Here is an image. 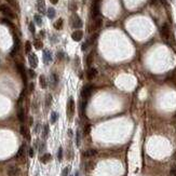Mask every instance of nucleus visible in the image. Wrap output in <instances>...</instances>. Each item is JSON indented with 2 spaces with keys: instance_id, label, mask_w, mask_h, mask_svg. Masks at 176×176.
Returning <instances> with one entry per match:
<instances>
[{
  "instance_id": "obj_22",
  "label": "nucleus",
  "mask_w": 176,
  "mask_h": 176,
  "mask_svg": "<svg viewBox=\"0 0 176 176\" xmlns=\"http://www.w3.org/2000/svg\"><path fill=\"white\" fill-rule=\"evenodd\" d=\"M95 155H96V150H94V149H89L83 154L84 157H93Z\"/></svg>"
},
{
  "instance_id": "obj_43",
  "label": "nucleus",
  "mask_w": 176,
  "mask_h": 176,
  "mask_svg": "<svg viewBox=\"0 0 176 176\" xmlns=\"http://www.w3.org/2000/svg\"><path fill=\"white\" fill-rule=\"evenodd\" d=\"M50 2H51L52 4H56V3L58 2V0H50Z\"/></svg>"
},
{
  "instance_id": "obj_23",
  "label": "nucleus",
  "mask_w": 176,
  "mask_h": 176,
  "mask_svg": "<svg viewBox=\"0 0 176 176\" xmlns=\"http://www.w3.org/2000/svg\"><path fill=\"white\" fill-rule=\"evenodd\" d=\"M54 27L56 29H62L63 27V19H58L55 23H54Z\"/></svg>"
},
{
  "instance_id": "obj_21",
  "label": "nucleus",
  "mask_w": 176,
  "mask_h": 176,
  "mask_svg": "<svg viewBox=\"0 0 176 176\" xmlns=\"http://www.w3.org/2000/svg\"><path fill=\"white\" fill-rule=\"evenodd\" d=\"M47 15L49 19H54V16H55V10L53 8H49L47 11Z\"/></svg>"
},
{
  "instance_id": "obj_8",
  "label": "nucleus",
  "mask_w": 176,
  "mask_h": 176,
  "mask_svg": "<svg viewBox=\"0 0 176 176\" xmlns=\"http://www.w3.org/2000/svg\"><path fill=\"white\" fill-rule=\"evenodd\" d=\"M72 27L74 28L82 27V21L78 15H74V19H72Z\"/></svg>"
},
{
  "instance_id": "obj_41",
  "label": "nucleus",
  "mask_w": 176,
  "mask_h": 176,
  "mask_svg": "<svg viewBox=\"0 0 176 176\" xmlns=\"http://www.w3.org/2000/svg\"><path fill=\"white\" fill-rule=\"evenodd\" d=\"M88 45H89V42L87 41V42H86V43H84V44H82V47H81V50H82V51L87 50V47H88Z\"/></svg>"
},
{
  "instance_id": "obj_20",
  "label": "nucleus",
  "mask_w": 176,
  "mask_h": 176,
  "mask_svg": "<svg viewBox=\"0 0 176 176\" xmlns=\"http://www.w3.org/2000/svg\"><path fill=\"white\" fill-rule=\"evenodd\" d=\"M39 82H40V86H41V88L42 89H45L47 88V80H45V77L43 76V75H41L40 77H39Z\"/></svg>"
},
{
  "instance_id": "obj_29",
  "label": "nucleus",
  "mask_w": 176,
  "mask_h": 176,
  "mask_svg": "<svg viewBox=\"0 0 176 176\" xmlns=\"http://www.w3.org/2000/svg\"><path fill=\"white\" fill-rule=\"evenodd\" d=\"M30 50H32V43H30L29 41H27L26 43H25V52H26L27 54H29V53H30Z\"/></svg>"
},
{
  "instance_id": "obj_15",
  "label": "nucleus",
  "mask_w": 176,
  "mask_h": 176,
  "mask_svg": "<svg viewBox=\"0 0 176 176\" xmlns=\"http://www.w3.org/2000/svg\"><path fill=\"white\" fill-rule=\"evenodd\" d=\"M19 49H20V40L15 36L14 37V47H13V50H12V52H11V55H14V54L19 51Z\"/></svg>"
},
{
  "instance_id": "obj_27",
  "label": "nucleus",
  "mask_w": 176,
  "mask_h": 176,
  "mask_svg": "<svg viewBox=\"0 0 176 176\" xmlns=\"http://www.w3.org/2000/svg\"><path fill=\"white\" fill-rule=\"evenodd\" d=\"M51 83H52V87L56 86V83H57V76L55 74L51 75Z\"/></svg>"
},
{
  "instance_id": "obj_36",
  "label": "nucleus",
  "mask_w": 176,
  "mask_h": 176,
  "mask_svg": "<svg viewBox=\"0 0 176 176\" xmlns=\"http://www.w3.org/2000/svg\"><path fill=\"white\" fill-rule=\"evenodd\" d=\"M29 30L32 32V34H35L36 29H35V25H34V23H30V24H29Z\"/></svg>"
},
{
  "instance_id": "obj_38",
  "label": "nucleus",
  "mask_w": 176,
  "mask_h": 176,
  "mask_svg": "<svg viewBox=\"0 0 176 176\" xmlns=\"http://www.w3.org/2000/svg\"><path fill=\"white\" fill-rule=\"evenodd\" d=\"M28 75H29L30 78H35V77H36V74H35V71H34L33 69H29V70H28Z\"/></svg>"
},
{
  "instance_id": "obj_2",
  "label": "nucleus",
  "mask_w": 176,
  "mask_h": 176,
  "mask_svg": "<svg viewBox=\"0 0 176 176\" xmlns=\"http://www.w3.org/2000/svg\"><path fill=\"white\" fill-rule=\"evenodd\" d=\"M0 11H1V13L3 15H5L7 17H10V19H13V17H14L13 12H12V10L8 7L7 4H1V5H0Z\"/></svg>"
},
{
  "instance_id": "obj_26",
  "label": "nucleus",
  "mask_w": 176,
  "mask_h": 176,
  "mask_svg": "<svg viewBox=\"0 0 176 176\" xmlns=\"http://www.w3.org/2000/svg\"><path fill=\"white\" fill-rule=\"evenodd\" d=\"M34 19H35V22H36V24H37L38 26H41V25H42V19H41V16H40L39 14H36Z\"/></svg>"
},
{
  "instance_id": "obj_45",
  "label": "nucleus",
  "mask_w": 176,
  "mask_h": 176,
  "mask_svg": "<svg viewBox=\"0 0 176 176\" xmlns=\"http://www.w3.org/2000/svg\"><path fill=\"white\" fill-rule=\"evenodd\" d=\"M175 117H176V113H175Z\"/></svg>"
},
{
  "instance_id": "obj_25",
  "label": "nucleus",
  "mask_w": 176,
  "mask_h": 176,
  "mask_svg": "<svg viewBox=\"0 0 176 176\" xmlns=\"http://www.w3.org/2000/svg\"><path fill=\"white\" fill-rule=\"evenodd\" d=\"M34 45H35V48L37 50H40V49H42V47H43V43H42L40 40H35L34 41Z\"/></svg>"
},
{
  "instance_id": "obj_37",
  "label": "nucleus",
  "mask_w": 176,
  "mask_h": 176,
  "mask_svg": "<svg viewBox=\"0 0 176 176\" xmlns=\"http://www.w3.org/2000/svg\"><path fill=\"white\" fill-rule=\"evenodd\" d=\"M44 148H45L44 143H41V144H40V146H39V152H43Z\"/></svg>"
},
{
  "instance_id": "obj_9",
  "label": "nucleus",
  "mask_w": 176,
  "mask_h": 176,
  "mask_svg": "<svg viewBox=\"0 0 176 176\" xmlns=\"http://www.w3.org/2000/svg\"><path fill=\"white\" fill-rule=\"evenodd\" d=\"M82 37H83V32L82 30H76V32H74L71 34V38H72V40H75V41H80L82 39Z\"/></svg>"
},
{
  "instance_id": "obj_39",
  "label": "nucleus",
  "mask_w": 176,
  "mask_h": 176,
  "mask_svg": "<svg viewBox=\"0 0 176 176\" xmlns=\"http://www.w3.org/2000/svg\"><path fill=\"white\" fill-rule=\"evenodd\" d=\"M1 22H2L3 24H7V25H9V26H12L11 22H10L9 20H7V19H2V20H1Z\"/></svg>"
},
{
  "instance_id": "obj_5",
  "label": "nucleus",
  "mask_w": 176,
  "mask_h": 176,
  "mask_svg": "<svg viewBox=\"0 0 176 176\" xmlns=\"http://www.w3.org/2000/svg\"><path fill=\"white\" fill-rule=\"evenodd\" d=\"M91 93H92V87H91V86H86L82 89V91H81V96L83 97L84 101H87L90 97Z\"/></svg>"
},
{
  "instance_id": "obj_32",
  "label": "nucleus",
  "mask_w": 176,
  "mask_h": 176,
  "mask_svg": "<svg viewBox=\"0 0 176 176\" xmlns=\"http://www.w3.org/2000/svg\"><path fill=\"white\" fill-rule=\"evenodd\" d=\"M92 60H93V54L91 53V54H89V56H88V58H87V64H88V66H90V65H91V63H92Z\"/></svg>"
},
{
  "instance_id": "obj_31",
  "label": "nucleus",
  "mask_w": 176,
  "mask_h": 176,
  "mask_svg": "<svg viewBox=\"0 0 176 176\" xmlns=\"http://www.w3.org/2000/svg\"><path fill=\"white\" fill-rule=\"evenodd\" d=\"M80 139H81V133L80 131H77V146H80Z\"/></svg>"
},
{
  "instance_id": "obj_4",
  "label": "nucleus",
  "mask_w": 176,
  "mask_h": 176,
  "mask_svg": "<svg viewBox=\"0 0 176 176\" xmlns=\"http://www.w3.org/2000/svg\"><path fill=\"white\" fill-rule=\"evenodd\" d=\"M28 63L32 66V68H36L38 66V57L35 53H29L28 55Z\"/></svg>"
},
{
  "instance_id": "obj_10",
  "label": "nucleus",
  "mask_w": 176,
  "mask_h": 176,
  "mask_svg": "<svg viewBox=\"0 0 176 176\" xmlns=\"http://www.w3.org/2000/svg\"><path fill=\"white\" fill-rule=\"evenodd\" d=\"M37 9L41 14L45 13V3L44 0H37Z\"/></svg>"
},
{
  "instance_id": "obj_3",
  "label": "nucleus",
  "mask_w": 176,
  "mask_h": 176,
  "mask_svg": "<svg viewBox=\"0 0 176 176\" xmlns=\"http://www.w3.org/2000/svg\"><path fill=\"white\" fill-rule=\"evenodd\" d=\"M16 66H17V70H19L20 75H21V77H22V79H23V82H24V84L26 86V84H27V75H26L25 67H24L23 64H20V63H17Z\"/></svg>"
},
{
  "instance_id": "obj_11",
  "label": "nucleus",
  "mask_w": 176,
  "mask_h": 176,
  "mask_svg": "<svg viewBox=\"0 0 176 176\" xmlns=\"http://www.w3.org/2000/svg\"><path fill=\"white\" fill-rule=\"evenodd\" d=\"M52 60V54L49 50H44L43 51V63L44 64H49Z\"/></svg>"
},
{
  "instance_id": "obj_6",
  "label": "nucleus",
  "mask_w": 176,
  "mask_h": 176,
  "mask_svg": "<svg viewBox=\"0 0 176 176\" xmlns=\"http://www.w3.org/2000/svg\"><path fill=\"white\" fill-rule=\"evenodd\" d=\"M161 36H162V38L164 39L165 41H167L170 39V29H169L167 24H164V25L162 26V28H161Z\"/></svg>"
},
{
  "instance_id": "obj_24",
  "label": "nucleus",
  "mask_w": 176,
  "mask_h": 176,
  "mask_svg": "<svg viewBox=\"0 0 176 176\" xmlns=\"http://www.w3.org/2000/svg\"><path fill=\"white\" fill-rule=\"evenodd\" d=\"M57 119H58V113L55 112V111H53L51 113V123H55L57 121Z\"/></svg>"
},
{
  "instance_id": "obj_16",
  "label": "nucleus",
  "mask_w": 176,
  "mask_h": 176,
  "mask_svg": "<svg viewBox=\"0 0 176 176\" xmlns=\"http://www.w3.org/2000/svg\"><path fill=\"white\" fill-rule=\"evenodd\" d=\"M96 75H97V70L95 68H89V70H88V79L89 80L94 79L96 77Z\"/></svg>"
},
{
  "instance_id": "obj_44",
  "label": "nucleus",
  "mask_w": 176,
  "mask_h": 176,
  "mask_svg": "<svg viewBox=\"0 0 176 176\" xmlns=\"http://www.w3.org/2000/svg\"><path fill=\"white\" fill-rule=\"evenodd\" d=\"M29 90H30V91H33V90H34V83H30V86H29Z\"/></svg>"
},
{
  "instance_id": "obj_33",
  "label": "nucleus",
  "mask_w": 176,
  "mask_h": 176,
  "mask_svg": "<svg viewBox=\"0 0 176 176\" xmlns=\"http://www.w3.org/2000/svg\"><path fill=\"white\" fill-rule=\"evenodd\" d=\"M69 170H70V167H69V166H67V167H65V169L63 170V172H62V176H68V173H69Z\"/></svg>"
},
{
  "instance_id": "obj_19",
  "label": "nucleus",
  "mask_w": 176,
  "mask_h": 176,
  "mask_svg": "<svg viewBox=\"0 0 176 176\" xmlns=\"http://www.w3.org/2000/svg\"><path fill=\"white\" fill-rule=\"evenodd\" d=\"M51 158H52V156H51L50 154H44L43 156L40 158V161H41L42 163H47V162H49V161L51 160Z\"/></svg>"
},
{
  "instance_id": "obj_17",
  "label": "nucleus",
  "mask_w": 176,
  "mask_h": 176,
  "mask_svg": "<svg viewBox=\"0 0 176 176\" xmlns=\"http://www.w3.org/2000/svg\"><path fill=\"white\" fill-rule=\"evenodd\" d=\"M25 150H26V145L23 144L21 146V148H20V150H19V152H17V155H16L17 159H20V158H24V156H25Z\"/></svg>"
},
{
  "instance_id": "obj_7",
  "label": "nucleus",
  "mask_w": 176,
  "mask_h": 176,
  "mask_svg": "<svg viewBox=\"0 0 176 176\" xmlns=\"http://www.w3.org/2000/svg\"><path fill=\"white\" fill-rule=\"evenodd\" d=\"M91 10H92V16L93 17H97L98 16V14H100V3H98L97 0L93 3L92 9Z\"/></svg>"
},
{
  "instance_id": "obj_1",
  "label": "nucleus",
  "mask_w": 176,
  "mask_h": 176,
  "mask_svg": "<svg viewBox=\"0 0 176 176\" xmlns=\"http://www.w3.org/2000/svg\"><path fill=\"white\" fill-rule=\"evenodd\" d=\"M75 113V101L72 97L68 98V103H67V116L68 118H72Z\"/></svg>"
},
{
  "instance_id": "obj_30",
  "label": "nucleus",
  "mask_w": 176,
  "mask_h": 176,
  "mask_svg": "<svg viewBox=\"0 0 176 176\" xmlns=\"http://www.w3.org/2000/svg\"><path fill=\"white\" fill-rule=\"evenodd\" d=\"M48 133H49V125L45 124L43 126V134H42V136H43V138H45L48 136Z\"/></svg>"
},
{
  "instance_id": "obj_47",
  "label": "nucleus",
  "mask_w": 176,
  "mask_h": 176,
  "mask_svg": "<svg viewBox=\"0 0 176 176\" xmlns=\"http://www.w3.org/2000/svg\"><path fill=\"white\" fill-rule=\"evenodd\" d=\"M171 176H172V175H171Z\"/></svg>"
},
{
  "instance_id": "obj_46",
  "label": "nucleus",
  "mask_w": 176,
  "mask_h": 176,
  "mask_svg": "<svg viewBox=\"0 0 176 176\" xmlns=\"http://www.w3.org/2000/svg\"><path fill=\"white\" fill-rule=\"evenodd\" d=\"M71 176H72V175H71Z\"/></svg>"
},
{
  "instance_id": "obj_42",
  "label": "nucleus",
  "mask_w": 176,
  "mask_h": 176,
  "mask_svg": "<svg viewBox=\"0 0 176 176\" xmlns=\"http://www.w3.org/2000/svg\"><path fill=\"white\" fill-rule=\"evenodd\" d=\"M28 155H29V157H34V149L33 148H29V150H28Z\"/></svg>"
},
{
  "instance_id": "obj_40",
  "label": "nucleus",
  "mask_w": 176,
  "mask_h": 176,
  "mask_svg": "<svg viewBox=\"0 0 176 176\" xmlns=\"http://www.w3.org/2000/svg\"><path fill=\"white\" fill-rule=\"evenodd\" d=\"M171 175L172 176H176V165H174L171 170Z\"/></svg>"
},
{
  "instance_id": "obj_28",
  "label": "nucleus",
  "mask_w": 176,
  "mask_h": 176,
  "mask_svg": "<svg viewBox=\"0 0 176 176\" xmlns=\"http://www.w3.org/2000/svg\"><path fill=\"white\" fill-rule=\"evenodd\" d=\"M51 104H52V96L50 94H48L45 97V105H47V107H50Z\"/></svg>"
},
{
  "instance_id": "obj_13",
  "label": "nucleus",
  "mask_w": 176,
  "mask_h": 176,
  "mask_svg": "<svg viewBox=\"0 0 176 176\" xmlns=\"http://www.w3.org/2000/svg\"><path fill=\"white\" fill-rule=\"evenodd\" d=\"M20 132H21V134L25 137L27 141H29L30 139V134H29V131H28V129L25 126V125H22L21 126V129H20Z\"/></svg>"
},
{
  "instance_id": "obj_34",
  "label": "nucleus",
  "mask_w": 176,
  "mask_h": 176,
  "mask_svg": "<svg viewBox=\"0 0 176 176\" xmlns=\"http://www.w3.org/2000/svg\"><path fill=\"white\" fill-rule=\"evenodd\" d=\"M62 158H63V148L59 147L58 148V160L60 161V160H62Z\"/></svg>"
},
{
  "instance_id": "obj_14",
  "label": "nucleus",
  "mask_w": 176,
  "mask_h": 176,
  "mask_svg": "<svg viewBox=\"0 0 176 176\" xmlns=\"http://www.w3.org/2000/svg\"><path fill=\"white\" fill-rule=\"evenodd\" d=\"M103 25V20L101 19V17H96L95 19V22L93 24V27H92V30H97L102 27Z\"/></svg>"
},
{
  "instance_id": "obj_35",
  "label": "nucleus",
  "mask_w": 176,
  "mask_h": 176,
  "mask_svg": "<svg viewBox=\"0 0 176 176\" xmlns=\"http://www.w3.org/2000/svg\"><path fill=\"white\" fill-rule=\"evenodd\" d=\"M90 131H91V125H90V124H87V125H86V129H84V134L88 135L89 133H90Z\"/></svg>"
},
{
  "instance_id": "obj_18",
  "label": "nucleus",
  "mask_w": 176,
  "mask_h": 176,
  "mask_svg": "<svg viewBox=\"0 0 176 176\" xmlns=\"http://www.w3.org/2000/svg\"><path fill=\"white\" fill-rule=\"evenodd\" d=\"M17 118H19V120L21 121V122H24V121H25V111H24V109L22 107L19 108V111H17Z\"/></svg>"
},
{
  "instance_id": "obj_12",
  "label": "nucleus",
  "mask_w": 176,
  "mask_h": 176,
  "mask_svg": "<svg viewBox=\"0 0 176 176\" xmlns=\"http://www.w3.org/2000/svg\"><path fill=\"white\" fill-rule=\"evenodd\" d=\"M20 173V169L15 166V165H11L9 169H8V174L9 176H16L17 174Z\"/></svg>"
}]
</instances>
